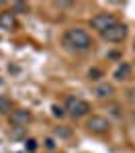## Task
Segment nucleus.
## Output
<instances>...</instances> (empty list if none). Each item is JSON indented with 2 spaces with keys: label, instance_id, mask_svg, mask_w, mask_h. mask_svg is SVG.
<instances>
[{
  "label": "nucleus",
  "instance_id": "nucleus-12",
  "mask_svg": "<svg viewBox=\"0 0 135 153\" xmlns=\"http://www.w3.org/2000/svg\"><path fill=\"white\" fill-rule=\"evenodd\" d=\"M10 137L12 139H23L25 137V127H10Z\"/></svg>",
  "mask_w": 135,
  "mask_h": 153
},
{
  "label": "nucleus",
  "instance_id": "nucleus-13",
  "mask_svg": "<svg viewBox=\"0 0 135 153\" xmlns=\"http://www.w3.org/2000/svg\"><path fill=\"white\" fill-rule=\"evenodd\" d=\"M10 12L12 14H14V12H29V4H25V2H14Z\"/></svg>",
  "mask_w": 135,
  "mask_h": 153
},
{
  "label": "nucleus",
  "instance_id": "nucleus-15",
  "mask_svg": "<svg viewBox=\"0 0 135 153\" xmlns=\"http://www.w3.org/2000/svg\"><path fill=\"white\" fill-rule=\"evenodd\" d=\"M51 110H53V114H55V117H63V114H66V112H63V108H61V106H57V104H53L51 106Z\"/></svg>",
  "mask_w": 135,
  "mask_h": 153
},
{
  "label": "nucleus",
  "instance_id": "nucleus-14",
  "mask_svg": "<svg viewBox=\"0 0 135 153\" xmlns=\"http://www.w3.org/2000/svg\"><path fill=\"white\" fill-rule=\"evenodd\" d=\"M88 76H90V80H98V78L102 76V71L98 70V68H92V70L88 71Z\"/></svg>",
  "mask_w": 135,
  "mask_h": 153
},
{
  "label": "nucleus",
  "instance_id": "nucleus-19",
  "mask_svg": "<svg viewBox=\"0 0 135 153\" xmlns=\"http://www.w3.org/2000/svg\"><path fill=\"white\" fill-rule=\"evenodd\" d=\"M110 112L115 114V117H121V112H119V106L115 104V106H110Z\"/></svg>",
  "mask_w": 135,
  "mask_h": 153
},
{
  "label": "nucleus",
  "instance_id": "nucleus-17",
  "mask_svg": "<svg viewBox=\"0 0 135 153\" xmlns=\"http://www.w3.org/2000/svg\"><path fill=\"white\" fill-rule=\"evenodd\" d=\"M55 6H60V8H70V6H74L72 2H55Z\"/></svg>",
  "mask_w": 135,
  "mask_h": 153
},
{
  "label": "nucleus",
  "instance_id": "nucleus-21",
  "mask_svg": "<svg viewBox=\"0 0 135 153\" xmlns=\"http://www.w3.org/2000/svg\"><path fill=\"white\" fill-rule=\"evenodd\" d=\"M133 51H135V45H133Z\"/></svg>",
  "mask_w": 135,
  "mask_h": 153
},
{
  "label": "nucleus",
  "instance_id": "nucleus-3",
  "mask_svg": "<svg viewBox=\"0 0 135 153\" xmlns=\"http://www.w3.org/2000/svg\"><path fill=\"white\" fill-rule=\"evenodd\" d=\"M115 23H119V21H117V16H115L113 12H98L96 16H92V19H90V27H92V29H96L98 33L107 31V29L113 27Z\"/></svg>",
  "mask_w": 135,
  "mask_h": 153
},
{
  "label": "nucleus",
  "instance_id": "nucleus-4",
  "mask_svg": "<svg viewBox=\"0 0 135 153\" xmlns=\"http://www.w3.org/2000/svg\"><path fill=\"white\" fill-rule=\"evenodd\" d=\"M104 41H109V43H121L123 39L127 37V25L123 23H115L113 27H109L107 31H102L100 33Z\"/></svg>",
  "mask_w": 135,
  "mask_h": 153
},
{
  "label": "nucleus",
  "instance_id": "nucleus-9",
  "mask_svg": "<svg viewBox=\"0 0 135 153\" xmlns=\"http://www.w3.org/2000/svg\"><path fill=\"white\" fill-rule=\"evenodd\" d=\"M94 94H96L98 98H110V96L115 94V88H113L110 84H100V86L94 88Z\"/></svg>",
  "mask_w": 135,
  "mask_h": 153
},
{
  "label": "nucleus",
  "instance_id": "nucleus-16",
  "mask_svg": "<svg viewBox=\"0 0 135 153\" xmlns=\"http://www.w3.org/2000/svg\"><path fill=\"white\" fill-rule=\"evenodd\" d=\"M27 149H29V151H35V149H37V145H35L33 139H29V141H27Z\"/></svg>",
  "mask_w": 135,
  "mask_h": 153
},
{
  "label": "nucleus",
  "instance_id": "nucleus-20",
  "mask_svg": "<svg viewBox=\"0 0 135 153\" xmlns=\"http://www.w3.org/2000/svg\"><path fill=\"white\" fill-rule=\"evenodd\" d=\"M45 147H47V149H53V147H55L53 139H45Z\"/></svg>",
  "mask_w": 135,
  "mask_h": 153
},
{
  "label": "nucleus",
  "instance_id": "nucleus-7",
  "mask_svg": "<svg viewBox=\"0 0 135 153\" xmlns=\"http://www.w3.org/2000/svg\"><path fill=\"white\" fill-rule=\"evenodd\" d=\"M16 27V21H14V14L10 10H4L0 12V29H4V31H12Z\"/></svg>",
  "mask_w": 135,
  "mask_h": 153
},
{
  "label": "nucleus",
  "instance_id": "nucleus-10",
  "mask_svg": "<svg viewBox=\"0 0 135 153\" xmlns=\"http://www.w3.org/2000/svg\"><path fill=\"white\" fill-rule=\"evenodd\" d=\"M10 112H12V102H10V98L0 96V114H10Z\"/></svg>",
  "mask_w": 135,
  "mask_h": 153
},
{
  "label": "nucleus",
  "instance_id": "nucleus-1",
  "mask_svg": "<svg viewBox=\"0 0 135 153\" xmlns=\"http://www.w3.org/2000/svg\"><path fill=\"white\" fill-rule=\"evenodd\" d=\"M61 43H63V47H66V49L76 51V53H84V51H88V49L92 47V39H90V35L86 33L84 29H80V27H72V29H68Z\"/></svg>",
  "mask_w": 135,
  "mask_h": 153
},
{
  "label": "nucleus",
  "instance_id": "nucleus-6",
  "mask_svg": "<svg viewBox=\"0 0 135 153\" xmlns=\"http://www.w3.org/2000/svg\"><path fill=\"white\" fill-rule=\"evenodd\" d=\"M8 117H10L12 127H27L31 123V112L29 110H12Z\"/></svg>",
  "mask_w": 135,
  "mask_h": 153
},
{
  "label": "nucleus",
  "instance_id": "nucleus-18",
  "mask_svg": "<svg viewBox=\"0 0 135 153\" xmlns=\"http://www.w3.org/2000/svg\"><path fill=\"white\" fill-rule=\"evenodd\" d=\"M127 98L131 100V104H135V88H133V90H129V94H127Z\"/></svg>",
  "mask_w": 135,
  "mask_h": 153
},
{
  "label": "nucleus",
  "instance_id": "nucleus-2",
  "mask_svg": "<svg viewBox=\"0 0 135 153\" xmlns=\"http://www.w3.org/2000/svg\"><path fill=\"white\" fill-rule=\"evenodd\" d=\"M63 110H68V114L74 118H80V117H86L88 114V110H90V104L82 100V98H78V96H68V100H66V108Z\"/></svg>",
  "mask_w": 135,
  "mask_h": 153
},
{
  "label": "nucleus",
  "instance_id": "nucleus-8",
  "mask_svg": "<svg viewBox=\"0 0 135 153\" xmlns=\"http://www.w3.org/2000/svg\"><path fill=\"white\" fill-rule=\"evenodd\" d=\"M129 74H131V65H129V63H121V65L115 70L113 76H115V80H117V82H123V80H127V78H129Z\"/></svg>",
  "mask_w": 135,
  "mask_h": 153
},
{
  "label": "nucleus",
  "instance_id": "nucleus-5",
  "mask_svg": "<svg viewBox=\"0 0 135 153\" xmlns=\"http://www.w3.org/2000/svg\"><path fill=\"white\" fill-rule=\"evenodd\" d=\"M86 129L94 135H104L110 131V120L104 117H98V114H92V117L86 120Z\"/></svg>",
  "mask_w": 135,
  "mask_h": 153
},
{
  "label": "nucleus",
  "instance_id": "nucleus-11",
  "mask_svg": "<svg viewBox=\"0 0 135 153\" xmlns=\"http://www.w3.org/2000/svg\"><path fill=\"white\" fill-rule=\"evenodd\" d=\"M55 137H60V139H70L72 137V131L70 129H66V127H55Z\"/></svg>",
  "mask_w": 135,
  "mask_h": 153
}]
</instances>
